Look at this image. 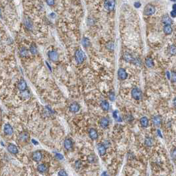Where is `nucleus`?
<instances>
[{
    "instance_id": "1",
    "label": "nucleus",
    "mask_w": 176,
    "mask_h": 176,
    "mask_svg": "<svg viewBox=\"0 0 176 176\" xmlns=\"http://www.w3.org/2000/svg\"><path fill=\"white\" fill-rule=\"evenodd\" d=\"M75 59L77 64H82L84 62L85 59V55L81 49L76 50L75 52Z\"/></svg>"
},
{
    "instance_id": "2",
    "label": "nucleus",
    "mask_w": 176,
    "mask_h": 176,
    "mask_svg": "<svg viewBox=\"0 0 176 176\" xmlns=\"http://www.w3.org/2000/svg\"><path fill=\"white\" fill-rule=\"evenodd\" d=\"M131 95L132 97V98H134L135 100L138 101L140 100L142 97V92L139 88H134L132 89Z\"/></svg>"
},
{
    "instance_id": "3",
    "label": "nucleus",
    "mask_w": 176,
    "mask_h": 176,
    "mask_svg": "<svg viewBox=\"0 0 176 176\" xmlns=\"http://www.w3.org/2000/svg\"><path fill=\"white\" fill-rule=\"evenodd\" d=\"M104 7L108 11H112L115 7V0H105Z\"/></svg>"
},
{
    "instance_id": "4",
    "label": "nucleus",
    "mask_w": 176,
    "mask_h": 176,
    "mask_svg": "<svg viewBox=\"0 0 176 176\" xmlns=\"http://www.w3.org/2000/svg\"><path fill=\"white\" fill-rule=\"evenodd\" d=\"M156 12V8L152 4H148L145 6L144 7V14L147 16L152 15Z\"/></svg>"
},
{
    "instance_id": "5",
    "label": "nucleus",
    "mask_w": 176,
    "mask_h": 176,
    "mask_svg": "<svg viewBox=\"0 0 176 176\" xmlns=\"http://www.w3.org/2000/svg\"><path fill=\"white\" fill-rule=\"evenodd\" d=\"M123 58L125 60L126 62H132L133 64H136V63H138V60H137L136 59L134 58L133 56L131 55V54L128 53V52H125L123 55Z\"/></svg>"
},
{
    "instance_id": "6",
    "label": "nucleus",
    "mask_w": 176,
    "mask_h": 176,
    "mask_svg": "<svg viewBox=\"0 0 176 176\" xmlns=\"http://www.w3.org/2000/svg\"><path fill=\"white\" fill-rule=\"evenodd\" d=\"M48 58L52 62H56L58 60V54L56 50H50L48 52Z\"/></svg>"
},
{
    "instance_id": "7",
    "label": "nucleus",
    "mask_w": 176,
    "mask_h": 176,
    "mask_svg": "<svg viewBox=\"0 0 176 176\" xmlns=\"http://www.w3.org/2000/svg\"><path fill=\"white\" fill-rule=\"evenodd\" d=\"M118 77L119 79L120 80H125L127 78L128 74L127 72H126V70L123 68H120L119 70H118Z\"/></svg>"
},
{
    "instance_id": "8",
    "label": "nucleus",
    "mask_w": 176,
    "mask_h": 176,
    "mask_svg": "<svg viewBox=\"0 0 176 176\" xmlns=\"http://www.w3.org/2000/svg\"><path fill=\"white\" fill-rule=\"evenodd\" d=\"M42 157H43V154H42V152H40V151H35L32 153V160L35 161V162H39L42 159Z\"/></svg>"
},
{
    "instance_id": "9",
    "label": "nucleus",
    "mask_w": 176,
    "mask_h": 176,
    "mask_svg": "<svg viewBox=\"0 0 176 176\" xmlns=\"http://www.w3.org/2000/svg\"><path fill=\"white\" fill-rule=\"evenodd\" d=\"M64 145L65 148L67 150H71L73 148V146H74V144H73V142L70 138H66L65 139L64 142Z\"/></svg>"
},
{
    "instance_id": "10",
    "label": "nucleus",
    "mask_w": 176,
    "mask_h": 176,
    "mask_svg": "<svg viewBox=\"0 0 176 176\" xmlns=\"http://www.w3.org/2000/svg\"><path fill=\"white\" fill-rule=\"evenodd\" d=\"M17 88H18V89L21 91H26V89H27V82L24 80H21L19 81V82L18 83Z\"/></svg>"
},
{
    "instance_id": "11",
    "label": "nucleus",
    "mask_w": 176,
    "mask_h": 176,
    "mask_svg": "<svg viewBox=\"0 0 176 176\" xmlns=\"http://www.w3.org/2000/svg\"><path fill=\"white\" fill-rule=\"evenodd\" d=\"M97 150H98L99 154L101 156L105 155L106 152H107V148L105 146V145L103 144H98V145H97Z\"/></svg>"
},
{
    "instance_id": "12",
    "label": "nucleus",
    "mask_w": 176,
    "mask_h": 176,
    "mask_svg": "<svg viewBox=\"0 0 176 176\" xmlns=\"http://www.w3.org/2000/svg\"><path fill=\"white\" fill-rule=\"evenodd\" d=\"M152 123L156 126H160L162 124V118L159 115H156L152 117Z\"/></svg>"
},
{
    "instance_id": "13",
    "label": "nucleus",
    "mask_w": 176,
    "mask_h": 176,
    "mask_svg": "<svg viewBox=\"0 0 176 176\" xmlns=\"http://www.w3.org/2000/svg\"><path fill=\"white\" fill-rule=\"evenodd\" d=\"M89 136L92 140H97L98 138V132L94 128H90L89 131Z\"/></svg>"
},
{
    "instance_id": "14",
    "label": "nucleus",
    "mask_w": 176,
    "mask_h": 176,
    "mask_svg": "<svg viewBox=\"0 0 176 176\" xmlns=\"http://www.w3.org/2000/svg\"><path fill=\"white\" fill-rule=\"evenodd\" d=\"M3 131H4V133L7 134V135H11L13 134V128H12V126L9 124H6L5 125Z\"/></svg>"
},
{
    "instance_id": "15",
    "label": "nucleus",
    "mask_w": 176,
    "mask_h": 176,
    "mask_svg": "<svg viewBox=\"0 0 176 176\" xmlns=\"http://www.w3.org/2000/svg\"><path fill=\"white\" fill-rule=\"evenodd\" d=\"M7 150L13 154H16L18 153L17 147L13 144H9V145L7 146Z\"/></svg>"
},
{
    "instance_id": "16",
    "label": "nucleus",
    "mask_w": 176,
    "mask_h": 176,
    "mask_svg": "<svg viewBox=\"0 0 176 176\" xmlns=\"http://www.w3.org/2000/svg\"><path fill=\"white\" fill-rule=\"evenodd\" d=\"M80 109V105L77 103H73L69 106V111L72 113H77Z\"/></svg>"
},
{
    "instance_id": "17",
    "label": "nucleus",
    "mask_w": 176,
    "mask_h": 176,
    "mask_svg": "<svg viewBox=\"0 0 176 176\" xmlns=\"http://www.w3.org/2000/svg\"><path fill=\"white\" fill-rule=\"evenodd\" d=\"M109 119L107 117L102 118L101 120H100V125L102 128H106L108 127V126L109 125Z\"/></svg>"
},
{
    "instance_id": "18",
    "label": "nucleus",
    "mask_w": 176,
    "mask_h": 176,
    "mask_svg": "<svg viewBox=\"0 0 176 176\" xmlns=\"http://www.w3.org/2000/svg\"><path fill=\"white\" fill-rule=\"evenodd\" d=\"M140 125L143 127V128H146L149 125V120L146 117H142L140 119Z\"/></svg>"
},
{
    "instance_id": "19",
    "label": "nucleus",
    "mask_w": 176,
    "mask_h": 176,
    "mask_svg": "<svg viewBox=\"0 0 176 176\" xmlns=\"http://www.w3.org/2000/svg\"><path fill=\"white\" fill-rule=\"evenodd\" d=\"M162 21L163 24L166 25H170L172 23V20L171 19V17L168 15H165L162 17Z\"/></svg>"
},
{
    "instance_id": "20",
    "label": "nucleus",
    "mask_w": 176,
    "mask_h": 176,
    "mask_svg": "<svg viewBox=\"0 0 176 176\" xmlns=\"http://www.w3.org/2000/svg\"><path fill=\"white\" fill-rule=\"evenodd\" d=\"M29 138V135L27 132H23L20 134L19 135V140L21 142H26Z\"/></svg>"
},
{
    "instance_id": "21",
    "label": "nucleus",
    "mask_w": 176,
    "mask_h": 176,
    "mask_svg": "<svg viewBox=\"0 0 176 176\" xmlns=\"http://www.w3.org/2000/svg\"><path fill=\"white\" fill-rule=\"evenodd\" d=\"M37 170L40 172V173H45L48 170V167L47 165L44 164V163H41L40 165H38Z\"/></svg>"
},
{
    "instance_id": "22",
    "label": "nucleus",
    "mask_w": 176,
    "mask_h": 176,
    "mask_svg": "<svg viewBox=\"0 0 176 176\" xmlns=\"http://www.w3.org/2000/svg\"><path fill=\"white\" fill-rule=\"evenodd\" d=\"M24 23H25V27H27V29H29V30L32 29V21H31V20L30 19V18H29V17H27L26 19H25Z\"/></svg>"
},
{
    "instance_id": "23",
    "label": "nucleus",
    "mask_w": 176,
    "mask_h": 176,
    "mask_svg": "<svg viewBox=\"0 0 176 176\" xmlns=\"http://www.w3.org/2000/svg\"><path fill=\"white\" fill-rule=\"evenodd\" d=\"M101 107L105 111H108L110 109V105L107 101H103L101 103Z\"/></svg>"
},
{
    "instance_id": "24",
    "label": "nucleus",
    "mask_w": 176,
    "mask_h": 176,
    "mask_svg": "<svg viewBox=\"0 0 176 176\" xmlns=\"http://www.w3.org/2000/svg\"><path fill=\"white\" fill-rule=\"evenodd\" d=\"M172 31H173V29L170 25H166L163 27V32L165 35H170L171 34Z\"/></svg>"
},
{
    "instance_id": "25",
    "label": "nucleus",
    "mask_w": 176,
    "mask_h": 176,
    "mask_svg": "<svg viewBox=\"0 0 176 176\" xmlns=\"http://www.w3.org/2000/svg\"><path fill=\"white\" fill-rule=\"evenodd\" d=\"M145 64L146 65V66L149 68H153L154 67V61H153V59L150 57H148L146 59V61H145Z\"/></svg>"
},
{
    "instance_id": "26",
    "label": "nucleus",
    "mask_w": 176,
    "mask_h": 176,
    "mask_svg": "<svg viewBox=\"0 0 176 176\" xmlns=\"http://www.w3.org/2000/svg\"><path fill=\"white\" fill-rule=\"evenodd\" d=\"M144 143L147 146L151 147L154 144V141H153V139L150 137H146V139H145V141H144Z\"/></svg>"
},
{
    "instance_id": "27",
    "label": "nucleus",
    "mask_w": 176,
    "mask_h": 176,
    "mask_svg": "<svg viewBox=\"0 0 176 176\" xmlns=\"http://www.w3.org/2000/svg\"><path fill=\"white\" fill-rule=\"evenodd\" d=\"M82 45L85 47V48H88L90 46V41L88 39V38H83L82 41Z\"/></svg>"
},
{
    "instance_id": "28",
    "label": "nucleus",
    "mask_w": 176,
    "mask_h": 176,
    "mask_svg": "<svg viewBox=\"0 0 176 176\" xmlns=\"http://www.w3.org/2000/svg\"><path fill=\"white\" fill-rule=\"evenodd\" d=\"M30 52H31V53L32 54H37V46L35 44H32L31 46H30Z\"/></svg>"
},
{
    "instance_id": "29",
    "label": "nucleus",
    "mask_w": 176,
    "mask_h": 176,
    "mask_svg": "<svg viewBox=\"0 0 176 176\" xmlns=\"http://www.w3.org/2000/svg\"><path fill=\"white\" fill-rule=\"evenodd\" d=\"M170 80L173 83L176 82V71H171L170 72Z\"/></svg>"
},
{
    "instance_id": "30",
    "label": "nucleus",
    "mask_w": 176,
    "mask_h": 176,
    "mask_svg": "<svg viewBox=\"0 0 176 176\" xmlns=\"http://www.w3.org/2000/svg\"><path fill=\"white\" fill-rule=\"evenodd\" d=\"M88 160L89 163H95L97 161V157L95 155L91 154L88 157Z\"/></svg>"
},
{
    "instance_id": "31",
    "label": "nucleus",
    "mask_w": 176,
    "mask_h": 176,
    "mask_svg": "<svg viewBox=\"0 0 176 176\" xmlns=\"http://www.w3.org/2000/svg\"><path fill=\"white\" fill-rule=\"evenodd\" d=\"M169 52L171 55L176 54V46L175 45H171L169 47Z\"/></svg>"
},
{
    "instance_id": "32",
    "label": "nucleus",
    "mask_w": 176,
    "mask_h": 176,
    "mask_svg": "<svg viewBox=\"0 0 176 176\" xmlns=\"http://www.w3.org/2000/svg\"><path fill=\"white\" fill-rule=\"evenodd\" d=\"M20 54H21V56H23V57H25V56H27L28 54V50L26 49L24 47H23L20 49Z\"/></svg>"
},
{
    "instance_id": "33",
    "label": "nucleus",
    "mask_w": 176,
    "mask_h": 176,
    "mask_svg": "<svg viewBox=\"0 0 176 176\" xmlns=\"http://www.w3.org/2000/svg\"><path fill=\"white\" fill-rule=\"evenodd\" d=\"M171 157L173 160H176V148H174L171 151Z\"/></svg>"
},
{
    "instance_id": "34",
    "label": "nucleus",
    "mask_w": 176,
    "mask_h": 176,
    "mask_svg": "<svg viewBox=\"0 0 176 176\" xmlns=\"http://www.w3.org/2000/svg\"><path fill=\"white\" fill-rule=\"evenodd\" d=\"M106 46H107V49H109L110 50H112L114 49V43L111 42V41H110V42L107 43Z\"/></svg>"
},
{
    "instance_id": "35",
    "label": "nucleus",
    "mask_w": 176,
    "mask_h": 176,
    "mask_svg": "<svg viewBox=\"0 0 176 176\" xmlns=\"http://www.w3.org/2000/svg\"><path fill=\"white\" fill-rule=\"evenodd\" d=\"M125 119L126 122H129L130 123V122H132L134 120V117L131 115H127L125 116Z\"/></svg>"
},
{
    "instance_id": "36",
    "label": "nucleus",
    "mask_w": 176,
    "mask_h": 176,
    "mask_svg": "<svg viewBox=\"0 0 176 176\" xmlns=\"http://www.w3.org/2000/svg\"><path fill=\"white\" fill-rule=\"evenodd\" d=\"M109 99L111 101H115V93H114L113 91H111V92H109Z\"/></svg>"
},
{
    "instance_id": "37",
    "label": "nucleus",
    "mask_w": 176,
    "mask_h": 176,
    "mask_svg": "<svg viewBox=\"0 0 176 176\" xmlns=\"http://www.w3.org/2000/svg\"><path fill=\"white\" fill-rule=\"evenodd\" d=\"M47 5L49 6H52L55 3V0H46Z\"/></svg>"
},
{
    "instance_id": "38",
    "label": "nucleus",
    "mask_w": 176,
    "mask_h": 176,
    "mask_svg": "<svg viewBox=\"0 0 176 176\" xmlns=\"http://www.w3.org/2000/svg\"><path fill=\"white\" fill-rule=\"evenodd\" d=\"M58 176H68V174H67V173L66 172V171L62 170H60L58 172Z\"/></svg>"
},
{
    "instance_id": "39",
    "label": "nucleus",
    "mask_w": 176,
    "mask_h": 176,
    "mask_svg": "<svg viewBox=\"0 0 176 176\" xmlns=\"http://www.w3.org/2000/svg\"><path fill=\"white\" fill-rule=\"evenodd\" d=\"M113 117L115 119V120H117L118 118H119V112L118 111H115L113 113Z\"/></svg>"
},
{
    "instance_id": "40",
    "label": "nucleus",
    "mask_w": 176,
    "mask_h": 176,
    "mask_svg": "<svg viewBox=\"0 0 176 176\" xmlns=\"http://www.w3.org/2000/svg\"><path fill=\"white\" fill-rule=\"evenodd\" d=\"M55 156H56V159H58V160H62V159H63V158H64L63 155H62L61 154H59V153H58V154H56Z\"/></svg>"
},
{
    "instance_id": "41",
    "label": "nucleus",
    "mask_w": 176,
    "mask_h": 176,
    "mask_svg": "<svg viewBox=\"0 0 176 176\" xmlns=\"http://www.w3.org/2000/svg\"><path fill=\"white\" fill-rule=\"evenodd\" d=\"M134 7H136V8H139V7H141V3L138 2V1H136L135 3H134Z\"/></svg>"
},
{
    "instance_id": "42",
    "label": "nucleus",
    "mask_w": 176,
    "mask_h": 176,
    "mask_svg": "<svg viewBox=\"0 0 176 176\" xmlns=\"http://www.w3.org/2000/svg\"><path fill=\"white\" fill-rule=\"evenodd\" d=\"M170 15L171 17H176V11L173 10L170 12Z\"/></svg>"
},
{
    "instance_id": "43",
    "label": "nucleus",
    "mask_w": 176,
    "mask_h": 176,
    "mask_svg": "<svg viewBox=\"0 0 176 176\" xmlns=\"http://www.w3.org/2000/svg\"><path fill=\"white\" fill-rule=\"evenodd\" d=\"M81 165H82V163L80 162V161H77V162H75V166H76L77 168H80Z\"/></svg>"
},
{
    "instance_id": "44",
    "label": "nucleus",
    "mask_w": 176,
    "mask_h": 176,
    "mask_svg": "<svg viewBox=\"0 0 176 176\" xmlns=\"http://www.w3.org/2000/svg\"><path fill=\"white\" fill-rule=\"evenodd\" d=\"M173 106H174V107H176V97L173 99Z\"/></svg>"
},
{
    "instance_id": "45",
    "label": "nucleus",
    "mask_w": 176,
    "mask_h": 176,
    "mask_svg": "<svg viewBox=\"0 0 176 176\" xmlns=\"http://www.w3.org/2000/svg\"><path fill=\"white\" fill-rule=\"evenodd\" d=\"M31 141H32V142L33 143V144H35V145H37L38 143V142H37L35 140H34V139H32L31 140Z\"/></svg>"
},
{
    "instance_id": "46",
    "label": "nucleus",
    "mask_w": 176,
    "mask_h": 176,
    "mask_svg": "<svg viewBox=\"0 0 176 176\" xmlns=\"http://www.w3.org/2000/svg\"><path fill=\"white\" fill-rule=\"evenodd\" d=\"M166 75H167V77H168V79L170 80V72H166Z\"/></svg>"
},
{
    "instance_id": "47",
    "label": "nucleus",
    "mask_w": 176,
    "mask_h": 176,
    "mask_svg": "<svg viewBox=\"0 0 176 176\" xmlns=\"http://www.w3.org/2000/svg\"><path fill=\"white\" fill-rule=\"evenodd\" d=\"M50 17L52 18H55V17H56V14L52 13L50 14Z\"/></svg>"
},
{
    "instance_id": "48",
    "label": "nucleus",
    "mask_w": 176,
    "mask_h": 176,
    "mask_svg": "<svg viewBox=\"0 0 176 176\" xmlns=\"http://www.w3.org/2000/svg\"><path fill=\"white\" fill-rule=\"evenodd\" d=\"M101 176H108V174H107V172H106V171H105V172H103V173H102Z\"/></svg>"
},
{
    "instance_id": "49",
    "label": "nucleus",
    "mask_w": 176,
    "mask_h": 176,
    "mask_svg": "<svg viewBox=\"0 0 176 176\" xmlns=\"http://www.w3.org/2000/svg\"><path fill=\"white\" fill-rule=\"evenodd\" d=\"M172 8H173V10L176 11V4H173V6H172Z\"/></svg>"
},
{
    "instance_id": "50",
    "label": "nucleus",
    "mask_w": 176,
    "mask_h": 176,
    "mask_svg": "<svg viewBox=\"0 0 176 176\" xmlns=\"http://www.w3.org/2000/svg\"><path fill=\"white\" fill-rule=\"evenodd\" d=\"M46 65H47V66H48V68H49V69H50V70H51V67L50 66V65H49V64H48V62H46Z\"/></svg>"
},
{
    "instance_id": "51",
    "label": "nucleus",
    "mask_w": 176,
    "mask_h": 176,
    "mask_svg": "<svg viewBox=\"0 0 176 176\" xmlns=\"http://www.w3.org/2000/svg\"><path fill=\"white\" fill-rule=\"evenodd\" d=\"M157 133H158V135H159V136H161V137H162V134H161V132H160V131H157Z\"/></svg>"
},
{
    "instance_id": "52",
    "label": "nucleus",
    "mask_w": 176,
    "mask_h": 176,
    "mask_svg": "<svg viewBox=\"0 0 176 176\" xmlns=\"http://www.w3.org/2000/svg\"><path fill=\"white\" fill-rule=\"evenodd\" d=\"M171 1H173V2H175V1H176V0H170Z\"/></svg>"
},
{
    "instance_id": "53",
    "label": "nucleus",
    "mask_w": 176,
    "mask_h": 176,
    "mask_svg": "<svg viewBox=\"0 0 176 176\" xmlns=\"http://www.w3.org/2000/svg\"><path fill=\"white\" fill-rule=\"evenodd\" d=\"M0 15H1V11H0Z\"/></svg>"
}]
</instances>
